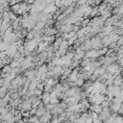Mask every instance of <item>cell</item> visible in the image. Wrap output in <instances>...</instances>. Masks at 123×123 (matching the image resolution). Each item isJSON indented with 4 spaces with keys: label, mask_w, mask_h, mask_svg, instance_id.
<instances>
[{
    "label": "cell",
    "mask_w": 123,
    "mask_h": 123,
    "mask_svg": "<svg viewBox=\"0 0 123 123\" xmlns=\"http://www.w3.org/2000/svg\"><path fill=\"white\" fill-rule=\"evenodd\" d=\"M111 115V111L110 110V107L109 108H102V111L100 113H98V118L101 119L103 122H105L108 118H110Z\"/></svg>",
    "instance_id": "1"
},
{
    "label": "cell",
    "mask_w": 123,
    "mask_h": 123,
    "mask_svg": "<svg viewBox=\"0 0 123 123\" xmlns=\"http://www.w3.org/2000/svg\"><path fill=\"white\" fill-rule=\"evenodd\" d=\"M119 69H122V68H121V66L119 65V63L116 62H113V63L108 65L107 68H106V71L109 72V73H111V74H112V75H114L115 72H117Z\"/></svg>",
    "instance_id": "2"
},
{
    "label": "cell",
    "mask_w": 123,
    "mask_h": 123,
    "mask_svg": "<svg viewBox=\"0 0 123 123\" xmlns=\"http://www.w3.org/2000/svg\"><path fill=\"white\" fill-rule=\"evenodd\" d=\"M58 11V8L56 7V5L54 4V2L53 3H50V4H48L45 8H44V10H43V13H45V14H49V13H55L56 12Z\"/></svg>",
    "instance_id": "3"
},
{
    "label": "cell",
    "mask_w": 123,
    "mask_h": 123,
    "mask_svg": "<svg viewBox=\"0 0 123 123\" xmlns=\"http://www.w3.org/2000/svg\"><path fill=\"white\" fill-rule=\"evenodd\" d=\"M51 117H52L51 112L49 111H46V112L43 115L38 117V123H49L51 120Z\"/></svg>",
    "instance_id": "4"
},
{
    "label": "cell",
    "mask_w": 123,
    "mask_h": 123,
    "mask_svg": "<svg viewBox=\"0 0 123 123\" xmlns=\"http://www.w3.org/2000/svg\"><path fill=\"white\" fill-rule=\"evenodd\" d=\"M50 45V43L49 42H47V41H40L39 43H38V45H37V52L39 54V53H41V52H44L45 50H46V48L48 47Z\"/></svg>",
    "instance_id": "5"
},
{
    "label": "cell",
    "mask_w": 123,
    "mask_h": 123,
    "mask_svg": "<svg viewBox=\"0 0 123 123\" xmlns=\"http://www.w3.org/2000/svg\"><path fill=\"white\" fill-rule=\"evenodd\" d=\"M121 107V103H113L111 102L110 105V110L111 111V113H117V111H119Z\"/></svg>",
    "instance_id": "6"
},
{
    "label": "cell",
    "mask_w": 123,
    "mask_h": 123,
    "mask_svg": "<svg viewBox=\"0 0 123 123\" xmlns=\"http://www.w3.org/2000/svg\"><path fill=\"white\" fill-rule=\"evenodd\" d=\"M89 111H94V112H96V113H100L101 112V111H102V107H101V105H97V104H90V107H89V109H88Z\"/></svg>",
    "instance_id": "7"
},
{
    "label": "cell",
    "mask_w": 123,
    "mask_h": 123,
    "mask_svg": "<svg viewBox=\"0 0 123 123\" xmlns=\"http://www.w3.org/2000/svg\"><path fill=\"white\" fill-rule=\"evenodd\" d=\"M85 58H88V59L97 58L96 50H95V49H90V50H88V51H86V55H85Z\"/></svg>",
    "instance_id": "8"
},
{
    "label": "cell",
    "mask_w": 123,
    "mask_h": 123,
    "mask_svg": "<svg viewBox=\"0 0 123 123\" xmlns=\"http://www.w3.org/2000/svg\"><path fill=\"white\" fill-rule=\"evenodd\" d=\"M114 76V75H113ZM123 83V78L121 77V75H117V76H114L113 78V86H120Z\"/></svg>",
    "instance_id": "9"
},
{
    "label": "cell",
    "mask_w": 123,
    "mask_h": 123,
    "mask_svg": "<svg viewBox=\"0 0 123 123\" xmlns=\"http://www.w3.org/2000/svg\"><path fill=\"white\" fill-rule=\"evenodd\" d=\"M101 41H102V45H103V47H107L108 48V46L111 44V39H110V37H109V36H105L103 38H101Z\"/></svg>",
    "instance_id": "10"
},
{
    "label": "cell",
    "mask_w": 123,
    "mask_h": 123,
    "mask_svg": "<svg viewBox=\"0 0 123 123\" xmlns=\"http://www.w3.org/2000/svg\"><path fill=\"white\" fill-rule=\"evenodd\" d=\"M90 59L88 58H84L83 60L80 61V67H85V66H87L90 64Z\"/></svg>",
    "instance_id": "11"
},
{
    "label": "cell",
    "mask_w": 123,
    "mask_h": 123,
    "mask_svg": "<svg viewBox=\"0 0 123 123\" xmlns=\"http://www.w3.org/2000/svg\"><path fill=\"white\" fill-rule=\"evenodd\" d=\"M12 68L10 66V64H5L3 67H2V73H5V74H10L12 72Z\"/></svg>",
    "instance_id": "12"
},
{
    "label": "cell",
    "mask_w": 123,
    "mask_h": 123,
    "mask_svg": "<svg viewBox=\"0 0 123 123\" xmlns=\"http://www.w3.org/2000/svg\"><path fill=\"white\" fill-rule=\"evenodd\" d=\"M119 37L120 36H118L117 34H114V33H111V34L109 35V37H110V39H111V42H117Z\"/></svg>",
    "instance_id": "13"
},
{
    "label": "cell",
    "mask_w": 123,
    "mask_h": 123,
    "mask_svg": "<svg viewBox=\"0 0 123 123\" xmlns=\"http://www.w3.org/2000/svg\"><path fill=\"white\" fill-rule=\"evenodd\" d=\"M9 93V89L7 87H5L4 86L0 87V98H3L5 95H7Z\"/></svg>",
    "instance_id": "14"
},
{
    "label": "cell",
    "mask_w": 123,
    "mask_h": 123,
    "mask_svg": "<svg viewBox=\"0 0 123 123\" xmlns=\"http://www.w3.org/2000/svg\"><path fill=\"white\" fill-rule=\"evenodd\" d=\"M25 37H26L27 41H29V40H32V39H34V38H35V31H34V30H32V31L28 32Z\"/></svg>",
    "instance_id": "15"
},
{
    "label": "cell",
    "mask_w": 123,
    "mask_h": 123,
    "mask_svg": "<svg viewBox=\"0 0 123 123\" xmlns=\"http://www.w3.org/2000/svg\"><path fill=\"white\" fill-rule=\"evenodd\" d=\"M28 123H38V117L37 115H30L28 117Z\"/></svg>",
    "instance_id": "16"
},
{
    "label": "cell",
    "mask_w": 123,
    "mask_h": 123,
    "mask_svg": "<svg viewBox=\"0 0 123 123\" xmlns=\"http://www.w3.org/2000/svg\"><path fill=\"white\" fill-rule=\"evenodd\" d=\"M72 5H73V1L72 0H62V6H63L65 8L71 7Z\"/></svg>",
    "instance_id": "17"
},
{
    "label": "cell",
    "mask_w": 123,
    "mask_h": 123,
    "mask_svg": "<svg viewBox=\"0 0 123 123\" xmlns=\"http://www.w3.org/2000/svg\"><path fill=\"white\" fill-rule=\"evenodd\" d=\"M85 82H86V81H84L83 79H81V78H77V80L75 81V84H76V86H77L78 87H82V86H84Z\"/></svg>",
    "instance_id": "18"
},
{
    "label": "cell",
    "mask_w": 123,
    "mask_h": 123,
    "mask_svg": "<svg viewBox=\"0 0 123 123\" xmlns=\"http://www.w3.org/2000/svg\"><path fill=\"white\" fill-rule=\"evenodd\" d=\"M61 101H60V99L58 98V97H50V104H52V105H58L59 103H60Z\"/></svg>",
    "instance_id": "19"
},
{
    "label": "cell",
    "mask_w": 123,
    "mask_h": 123,
    "mask_svg": "<svg viewBox=\"0 0 123 123\" xmlns=\"http://www.w3.org/2000/svg\"><path fill=\"white\" fill-rule=\"evenodd\" d=\"M111 101H109V100L106 98V99L101 103V107H102V108H109V107H110V105H111Z\"/></svg>",
    "instance_id": "20"
},
{
    "label": "cell",
    "mask_w": 123,
    "mask_h": 123,
    "mask_svg": "<svg viewBox=\"0 0 123 123\" xmlns=\"http://www.w3.org/2000/svg\"><path fill=\"white\" fill-rule=\"evenodd\" d=\"M115 47H117L116 42H111V44L108 46V49H114Z\"/></svg>",
    "instance_id": "21"
},
{
    "label": "cell",
    "mask_w": 123,
    "mask_h": 123,
    "mask_svg": "<svg viewBox=\"0 0 123 123\" xmlns=\"http://www.w3.org/2000/svg\"><path fill=\"white\" fill-rule=\"evenodd\" d=\"M92 123H104L101 119H99V118H97V119H95V120H93L92 121Z\"/></svg>",
    "instance_id": "22"
},
{
    "label": "cell",
    "mask_w": 123,
    "mask_h": 123,
    "mask_svg": "<svg viewBox=\"0 0 123 123\" xmlns=\"http://www.w3.org/2000/svg\"><path fill=\"white\" fill-rule=\"evenodd\" d=\"M4 66V63H3V60L0 59V68H2Z\"/></svg>",
    "instance_id": "23"
},
{
    "label": "cell",
    "mask_w": 123,
    "mask_h": 123,
    "mask_svg": "<svg viewBox=\"0 0 123 123\" xmlns=\"http://www.w3.org/2000/svg\"><path fill=\"white\" fill-rule=\"evenodd\" d=\"M2 41H3V37H2V36H0V43H1Z\"/></svg>",
    "instance_id": "24"
},
{
    "label": "cell",
    "mask_w": 123,
    "mask_h": 123,
    "mask_svg": "<svg viewBox=\"0 0 123 123\" xmlns=\"http://www.w3.org/2000/svg\"><path fill=\"white\" fill-rule=\"evenodd\" d=\"M2 22V13L0 12V23Z\"/></svg>",
    "instance_id": "25"
},
{
    "label": "cell",
    "mask_w": 123,
    "mask_h": 123,
    "mask_svg": "<svg viewBox=\"0 0 123 123\" xmlns=\"http://www.w3.org/2000/svg\"><path fill=\"white\" fill-rule=\"evenodd\" d=\"M1 79H2V77H1V73H0V80H1Z\"/></svg>",
    "instance_id": "26"
},
{
    "label": "cell",
    "mask_w": 123,
    "mask_h": 123,
    "mask_svg": "<svg viewBox=\"0 0 123 123\" xmlns=\"http://www.w3.org/2000/svg\"><path fill=\"white\" fill-rule=\"evenodd\" d=\"M121 6H123V1H122V3H121Z\"/></svg>",
    "instance_id": "27"
},
{
    "label": "cell",
    "mask_w": 123,
    "mask_h": 123,
    "mask_svg": "<svg viewBox=\"0 0 123 123\" xmlns=\"http://www.w3.org/2000/svg\"><path fill=\"white\" fill-rule=\"evenodd\" d=\"M122 86H123V83H122Z\"/></svg>",
    "instance_id": "28"
},
{
    "label": "cell",
    "mask_w": 123,
    "mask_h": 123,
    "mask_svg": "<svg viewBox=\"0 0 123 123\" xmlns=\"http://www.w3.org/2000/svg\"><path fill=\"white\" fill-rule=\"evenodd\" d=\"M104 123H105V122H104Z\"/></svg>",
    "instance_id": "29"
}]
</instances>
